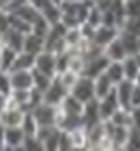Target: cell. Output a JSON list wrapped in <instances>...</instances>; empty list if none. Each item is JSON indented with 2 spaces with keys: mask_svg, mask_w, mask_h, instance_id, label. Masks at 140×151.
Masks as SVG:
<instances>
[{
  "mask_svg": "<svg viewBox=\"0 0 140 151\" xmlns=\"http://www.w3.org/2000/svg\"><path fill=\"white\" fill-rule=\"evenodd\" d=\"M68 93H70L68 86H65L61 83V79L56 76V78L52 79V83H50V86L43 92V103H49L52 106H59L65 101V97L68 96Z\"/></svg>",
  "mask_w": 140,
  "mask_h": 151,
  "instance_id": "obj_3",
  "label": "cell"
},
{
  "mask_svg": "<svg viewBox=\"0 0 140 151\" xmlns=\"http://www.w3.org/2000/svg\"><path fill=\"white\" fill-rule=\"evenodd\" d=\"M0 67H2V47H0Z\"/></svg>",
  "mask_w": 140,
  "mask_h": 151,
  "instance_id": "obj_51",
  "label": "cell"
},
{
  "mask_svg": "<svg viewBox=\"0 0 140 151\" xmlns=\"http://www.w3.org/2000/svg\"><path fill=\"white\" fill-rule=\"evenodd\" d=\"M118 38H121V42L128 52V56H135L138 52V36L129 32V31H124L121 29V32H118Z\"/></svg>",
  "mask_w": 140,
  "mask_h": 151,
  "instance_id": "obj_20",
  "label": "cell"
},
{
  "mask_svg": "<svg viewBox=\"0 0 140 151\" xmlns=\"http://www.w3.org/2000/svg\"><path fill=\"white\" fill-rule=\"evenodd\" d=\"M133 106H140V83H135L133 86V93H131V108Z\"/></svg>",
  "mask_w": 140,
  "mask_h": 151,
  "instance_id": "obj_43",
  "label": "cell"
},
{
  "mask_svg": "<svg viewBox=\"0 0 140 151\" xmlns=\"http://www.w3.org/2000/svg\"><path fill=\"white\" fill-rule=\"evenodd\" d=\"M128 16H140V0H124Z\"/></svg>",
  "mask_w": 140,
  "mask_h": 151,
  "instance_id": "obj_40",
  "label": "cell"
},
{
  "mask_svg": "<svg viewBox=\"0 0 140 151\" xmlns=\"http://www.w3.org/2000/svg\"><path fill=\"white\" fill-rule=\"evenodd\" d=\"M34 68L43 72L50 78H56L57 76V54L52 52V50H47L43 49L42 52L36 54V63H34Z\"/></svg>",
  "mask_w": 140,
  "mask_h": 151,
  "instance_id": "obj_2",
  "label": "cell"
},
{
  "mask_svg": "<svg viewBox=\"0 0 140 151\" xmlns=\"http://www.w3.org/2000/svg\"><path fill=\"white\" fill-rule=\"evenodd\" d=\"M106 76L113 81V85H118L122 79H126L122 61H110V65H108V68H106Z\"/></svg>",
  "mask_w": 140,
  "mask_h": 151,
  "instance_id": "obj_25",
  "label": "cell"
},
{
  "mask_svg": "<svg viewBox=\"0 0 140 151\" xmlns=\"http://www.w3.org/2000/svg\"><path fill=\"white\" fill-rule=\"evenodd\" d=\"M11 27V13L0 7V32H6Z\"/></svg>",
  "mask_w": 140,
  "mask_h": 151,
  "instance_id": "obj_41",
  "label": "cell"
},
{
  "mask_svg": "<svg viewBox=\"0 0 140 151\" xmlns=\"http://www.w3.org/2000/svg\"><path fill=\"white\" fill-rule=\"evenodd\" d=\"M32 76H34V88L42 90V92H45V90L50 86L52 79H54V78H50V76L39 72V70H36V68H32Z\"/></svg>",
  "mask_w": 140,
  "mask_h": 151,
  "instance_id": "obj_29",
  "label": "cell"
},
{
  "mask_svg": "<svg viewBox=\"0 0 140 151\" xmlns=\"http://www.w3.org/2000/svg\"><path fill=\"white\" fill-rule=\"evenodd\" d=\"M79 76L81 74H77V72H74V70H65V72H61V74H57V78L61 79V83L65 85V86H68V90L75 85V81L79 79Z\"/></svg>",
  "mask_w": 140,
  "mask_h": 151,
  "instance_id": "obj_33",
  "label": "cell"
},
{
  "mask_svg": "<svg viewBox=\"0 0 140 151\" xmlns=\"http://www.w3.org/2000/svg\"><path fill=\"white\" fill-rule=\"evenodd\" d=\"M42 14L49 20V24L50 25H54V24H57V22H61V6H56V4H50V6H47L43 11H42Z\"/></svg>",
  "mask_w": 140,
  "mask_h": 151,
  "instance_id": "obj_28",
  "label": "cell"
},
{
  "mask_svg": "<svg viewBox=\"0 0 140 151\" xmlns=\"http://www.w3.org/2000/svg\"><path fill=\"white\" fill-rule=\"evenodd\" d=\"M13 0H0V7H6L7 4H11Z\"/></svg>",
  "mask_w": 140,
  "mask_h": 151,
  "instance_id": "obj_47",
  "label": "cell"
},
{
  "mask_svg": "<svg viewBox=\"0 0 140 151\" xmlns=\"http://www.w3.org/2000/svg\"><path fill=\"white\" fill-rule=\"evenodd\" d=\"M11 85L13 88H25L31 90L34 86V76L32 70H11Z\"/></svg>",
  "mask_w": 140,
  "mask_h": 151,
  "instance_id": "obj_11",
  "label": "cell"
},
{
  "mask_svg": "<svg viewBox=\"0 0 140 151\" xmlns=\"http://www.w3.org/2000/svg\"><path fill=\"white\" fill-rule=\"evenodd\" d=\"M70 93L81 103H88L92 99H97L95 97V83H93L92 78H88V76H79L75 85L70 88Z\"/></svg>",
  "mask_w": 140,
  "mask_h": 151,
  "instance_id": "obj_1",
  "label": "cell"
},
{
  "mask_svg": "<svg viewBox=\"0 0 140 151\" xmlns=\"http://www.w3.org/2000/svg\"><path fill=\"white\" fill-rule=\"evenodd\" d=\"M86 22H88L90 25H93V27L103 25V9L93 4L92 9H90V13H88V16H86Z\"/></svg>",
  "mask_w": 140,
  "mask_h": 151,
  "instance_id": "obj_32",
  "label": "cell"
},
{
  "mask_svg": "<svg viewBox=\"0 0 140 151\" xmlns=\"http://www.w3.org/2000/svg\"><path fill=\"white\" fill-rule=\"evenodd\" d=\"M104 54L108 56L110 61H122L128 56V52H126V49H124V45H122V42H121V38H118V36L115 38L110 45L104 47Z\"/></svg>",
  "mask_w": 140,
  "mask_h": 151,
  "instance_id": "obj_15",
  "label": "cell"
},
{
  "mask_svg": "<svg viewBox=\"0 0 140 151\" xmlns=\"http://www.w3.org/2000/svg\"><path fill=\"white\" fill-rule=\"evenodd\" d=\"M43 103V92L42 90H38V88H31V101H29V111L32 108H36L38 104H42Z\"/></svg>",
  "mask_w": 140,
  "mask_h": 151,
  "instance_id": "obj_39",
  "label": "cell"
},
{
  "mask_svg": "<svg viewBox=\"0 0 140 151\" xmlns=\"http://www.w3.org/2000/svg\"><path fill=\"white\" fill-rule=\"evenodd\" d=\"M118 32H121V29L118 27H111V25H99L97 29H95V34H93V40H92V43H95L97 47H101V49H104L106 45H110L115 38L118 36Z\"/></svg>",
  "mask_w": 140,
  "mask_h": 151,
  "instance_id": "obj_7",
  "label": "cell"
},
{
  "mask_svg": "<svg viewBox=\"0 0 140 151\" xmlns=\"http://www.w3.org/2000/svg\"><path fill=\"white\" fill-rule=\"evenodd\" d=\"M22 149H43V142L39 140L36 135H25V140H24V146Z\"/></svg>",
  "mask_w": 140,
  "mask_h": 151,
  "instance_id": "obj_37",
  "label": "cell"
},
{
  "mask_svg": "<svg viewBox=\"0 0 140 151\" xmlns=\"http://www.w3.org/2000/svg\"><path fill=\"white\" fill-rule=\"evenodd\" d=\"M131 128H138L140 129V106H133L131 108Z\"/></svg>",
  "mask_w": 140,
  "mask_h": 151,
  "instance_id": "obj_42",
  "label": "cell"
},
{
  "mask_svg": "<svg viewBox=\"0 0 140 151\" xmlns=\"http://www.w3.org/2000/svg\"><path fill=\"white\" fill-rule=\"evenodd\" d=\"M45 49V36L36 34V32H27L25 40H24V50L31 52V54H38Z\"/></svg>",
  "mask_w": 140,
  "mask_h": 151,
  "instance_id": "obj_14",
  "label": "cell"
},
{
  "mask_svg": "<svg viewBox=\"0 0 140 151\" xmlns=\"http://www.w3.org/2000/svg\"><path fill=\"white\" fill-rule=\"evenodd\" d=\"M25 110L20 106H6V110L0 113V122L4 128L9 126H22V121L25 117Z\"/></svg>",
  "mask_w": 140,
  "mask_h": 151,
  "instance_id": "obj_9",
  "label": "cell"
},
{
  "mask_svg": "<svg viewBox=\"0 0 140 151\" xmlns=\"http://www.w3.org/2000/svg\"><path fill=\"white\" fill-rule=\"evenodd\" d=\"M4 126H2V122H0V149H6V140H4Z\"/></svg>",
  "mask_w": 140,
  "mask_h": 151,
  "instance_id": "obj_46",
  "label": "cell"
},
{
  "mask_svg": "<svg viewBox=\"0 0 140 151\" xmlns=\"http://www.w3.org/2000/svg\"><path fill=\"white\" fill-rule=\"evenodd\" d=\"M70 137H72L74 149H86L88 147V129H86V126L72 129L70 131Z\"/></svg>",
  "mask_w": 140,
  "mask_h": 151,
  "instance_id": "obj_22",
  "label": "cell"
},
{
  "mask_svg": "<svg viewBox=\"0 0 140 151\" xmlns=\"http://www.w3.org/2000/svg\"><path fill=\"white\" fill-rule=\"evenodd\" d=\"M27 2H29V4H32L34 7H38L39 11H43L47 6H50V4H52L50 0H27Z\"/></svg>",
  "mask_w": 140,
  "mask_h": 151,
  "instance_id": "obj_44",
  "label": "cell"
},
{
  "mask_svg": "<svg viewBox=\"0 0 140 151\" xmlns=\"http://www.w3.org/2000/svg\"><path fill=\"white\" fill-rule=\"evenodd\" d=\"M13 14H16V16H20V18H24V20H27L31 25L39 18V14H42V11H39L38 7H34L32 4H29V2H25L24 6H20L16 11H13Z\"/></svg>",
  "mask_w": 140,
  "mask_h": 151,
  "instance_id": "obj_21",
  "label": "cell"
},
{
  "mask_svg": "<svg viewBox=\"0 0 140 151\" xmlns=\"http://www.w3.org/2000/svg\"><path fill=\"white\" fill-rule=\"evenodd\" d=\"M126 149H140V129L131 128L129 129V137L126 142Z\"/></svg>",
  "mask_w": 140,
  "mask_h": 151,
  "instance_id": "obj_36",
  "label": "cell"
},
{
  "mask_svg": "<svg viewBox=\"0 0 140 151\" xmlns=\"http://www.w3.org/2000/svg\"><path fill=\"white\" fill-rule=\"evenodd\" d=\"M59 110L67 115H83V110H85V103H81L79 99H75L72 93L65 97V101L59 104Z\"/></svg>",
  "mask_w": 140,
  "mask_h": 151,
  "instance_id": "obj_17",
  "label": "cell"
},
{
  "mask_svg": "<svg viewBox=\"0 0 140 151\" xmlns=\"http://www.w3.org/2000/svg\"><path fill=\"white\" fill-rule=\"evenodd\" d=\"M135 58H136V61H138V65H140V52H136V54H135Z\"/></svg>",
  "mask_w": 140,
  "mask_h": 151,
  "instance_id": "obj_49",
  "label": "cell"
},
{
  "mask_svg": "<svg viewBox=\"0 0 140 151\" xmlns=\"http://www.w3.org/2000/svg\"><path fill=\"white\" fill-rule=\"evenodd\" d=\"M7 97H9V96H6V93L0 92V113H2V111L6 110V106H7Z\"/></svg>",
  "mask_w": 140,
  "mask_h": 151,
  "instance_id": "obj_45",
  "label": "cell"
},
{
  "mask_svg": "<svg viewBox=\"0 0 140 151\" xmlns=\"http://www.w3.org/2000/svg\"><path fill=\"white\" fill-rule=\"evenodd\" d=\"M59 137H61V128L56 126L50 133L43 139V149H50V151L59 149Z\"/></svg>",
  "mask_w": 140,
  "mask_h": 151,
  "instance_id": "obj_27",
  "label": "cell"
},
{
  "mask_svg": "<svg viewBox=\"0 0 140 151\" xmlns=\"http://www.w3.org/2000/svg\"><path fill=\"white\" fill-rule=\"evenodd\" d=\"M38 128H39L38 121L34 119V115H32L31 111H27L25 117H24V121H22V129H24V133H25V135H36V133H38Z\"/></svg>",
  "mask_w": 140,
  "mask_h": 151,
  "instance_id": "obj_30",
  "label": "cell"
},
{
  "mask_svg": "<svg viewBox=\"0 0 140 151\" xmlns=\"http://www.w3.org/2000/svg\"><path fill=\"white\" fill-rule=\"evenodd\" d=\"M11 27L16 29V31H20V32H24V34H27V32L32 31V25L27 20H24V18H20V16H16L13 13H11Z\"/></svg>",
  "mask_w": 140,
  "mask_h": 151,
  "instance_id": "obj_31",
  "label": "cell"
},
{
  "mask_svg": "<svg viewBox=\"0 0 140 151\" xmlns=\"http://www.w3.org/2000/svg\"><path fill=\"white\" fill-rule=\"evenodd\" d=\"M110 122L115 126H129L131 128V108L121 106L113 115L110 117Z\"/></svg>",
  "mask_w": 140,
  "mask_h": 151,
  "instance_id": "obj_23",
  "label": "cell"
},
{
  "mask_svg": "<svg viewBox=\"0 0 140 151\" xmlns=\"http://www.w3.org/2000/svg\"><path fill=\"white\" fill-rule=\"evenodd\" d=\"M24 40H25V34L20 32L13 27H9L6 32H4V45L14 49V50H24Z\"/></svg>",
  "mask_w": 140,
  "mask_h": 151,
  "instance_id": "obj_16",
  "label": "cell"
},
{
  "mask_svg": "<svg viewBox=\"0 0 140 151\" xmlns=\"http://www.w3.org/2000/svg\"><path fill=\"white\" fill-rule=\"evenodd\" d=\"M16 56H18V50L11 49L7 45H2V67H0V70L11 72V68L16 61Z\"/></svg>",
  "mask_w": 140,
  "mask_h": 151,
  "instance_id": "obj_26",
  "label": "cell"
},
{
  "mask_svg": "<svg viewBox=\"0 0 140 151\" xmlns=\"http://www.w3.org/2000/svg\"><path fill=\"white\" fill-rule=\"evenodd\" d=\"M4 140H6V149H22L25 133L22 126H9L4 129Z\"/></svg>",
  "mask_w": 140,
  "mask_h": 151,
  "instance_id": "obj_10",
  "label": "cell"
},
{
  "mask_svg": "<svg viewBox=\"0 0 140 151\" xmlns=\"http://www.w3.org/2000/svg\"><path fill=\"white\" fill-rule=\"evenodd\" d=\"M57 106H52L49 103H42L36 108L31 110V113L34 115V119L38 121L39 126H57Z\"/></svg>",
  "mask_w": 140,
  "mask_h": 151,
  "instance_id": "obj_4",
  "label": "cell"
},
{
  "mask_svg": "<svg viewBox=\"0 0 140 151\" xmlns=\"http://www.w3.org/2000/svg\"><path fill=\"white\" fill-rule=\"evenodd\" d=\"M122 67H124V76H126V79L135 81L136 76H138V72H140V65H138V61H136L135 56H126V58L122 60Z\"/></svg>",
  "mask_w": 140,
  "mask_h": 151,
  "instance_id": "obj_24",
  "label": "cell"
},
{
  "mask_svg": "<svg viewBox=\"0 0 140 151\" xmlns=\"http://www.w3.org/2000/svg\"><path fill=\"white\" fill-rule=\"evenodd\" d=\"M83 121H85V126L90 128L97 122H101L103 117H101V110H99V99H92L88 103H85V110H83Z\"/></svg>",
  "mask_w": 140,
  "mask_h": 151,
  "instance_id": "obj_12",
  "label": "cell"
},
{
  "mask_svg": "<svg viewBox=\"0 0 140 151\" xmlns=\"http://www.w3.org/2000/svg\"><path fill=\"white\" fill-rule=\"evenodd\" d=\"M133 86H135V81H131V79H122L118 85H115V92H117L118 101H121V106L131 108V93H133Z\"/></svg>",
  "mask_w": 140,
  "mask_h": 151,
  "instance_id": "obj_13",
  "label": "cell"
},
{
  "mask_svg": "<svg viewBox=\"0 0 140 151\" xmlns=\"http://www.w3.org/2000/svg\"><path fill=\"white\" fill-rule=\"evenodd\" d=\"M103 2H106V0H93V4H103Z\"/></svg>",
  "mask_w": 140,
  "mask_h": 151,
  "instance_id": "obj_50",
  "label": "cell"
},
{
  "mask_svg": "<svg viewBox=\"0 0 140 151\" xmlns=\"http://www.w3.org/2000/svg\"><path fill=\"white\" fill-rule=\"evenodd\" d=\"M50 2H52V4H56V6H61L65 0H50Z\"/></svg>",
  "mask_w": 140,
  "mask_h": 151,
  "instance_id": "obj_48",
  "label": "cell"
},
{
  "mask_svg": "<svg viewBox=\"0 0 140 151\" xmlns=\"http://www.w3.org/2000/svg\"><path fill=\"white\" fill-rule=\"evenodd\" d=\"M118 108H121V101H118V97H117L115 88L108 93V96H104V97L99 99V110H101L103 121H110V117L113 115Z\"/></svg>",
  "mask_w": 140,
  "mask_h": 151,
  "instance_id": "obj_8",
  "label": "cell"
},
{
  "mask_svg": "<svg viewBox=\"0 0 140 151\" xmlns=\"http://www.w3.org/2000/svg\"><path fill=\"white\" fill-rule=\"evenodd\" d=\"M138 52H140V36H138Z\"/></svg>",
  "mask_w": 140,
  "mask_h": 151,
  "instance_id": "obj_52",
  "label": "cell"
},
{
  "mask_svg": "<svg viewBox=\"0 0 140 151\" xmlns=\"http://www.w3.org/2000/svg\"><path fill=\"white\" fill-rule=\"evenodd\" d=\"M108 65H110V60H108V56H106L104 52L95 54V56H92V58L86 60V65H85L83 76H88V78L95 79L97 76H101V74L106 72Z\"/></svg>",
  "mask_w": 140,
  "mask_h": 151,
  "instance_id": "obj_5",
  "label": "cell"
},
{
  "mask_svg": "<svg viewBox=\"0 0 140 151\" xmlns=\"http://www.w3.org/2000/svg\"><path fill=\"white\" fill-rule=\"evenodd\" d=\"M0 92L9 96L13 92V85H11V74L6 70H0Z\"/></svg>",
  "mask_w": 140,
  "mask_h": 151,
  "instance_id": "obj_35",
  "label": "cell"
},
{
  "mask_svg": "<svg viewBox=\"0 0 140 151\" xmlns=\"http://www.w3.org/2000/svg\"><path fill=\"white\" fill-rule=\"evenodd\" d=\"M93 83H95V97H97V99H101V97L108 96V93L115 88L113 81L106 76V72L101 74V76H97V78L93 79Z\"/></svg>",
  "mask_w": 140,
  "mask_h": 151,
  "instance_id": "obj_19",
  "label": "cell"
},
{
  "mask_svg": "<svg viewBox=\"0 0 140 151\" xmlns=\"http://www.w3.org/2000/svg\"><path fill=\"white\" fill-rule=\"evenodd\" d=\"M108 137L111 140V149H126V142L129 137V126H115L110 121H106Z\"/></svg>",
  "mask_w": 140,
  "mask_h": 151,
  "instance_id": "obj_6",
  "label": "cell"
},
{
  "mask_svg": "<svg viewBox=\"0 0 140 151\" xmlns=\"http://www.w3.org/2000/svg\"><path fill=\"white\" fill-rule=\"evenodd\" d=\"M124 31H129L136 36H140V16H128L126 18V22L122 25Z\"/></svg>",
  "mask_w": 140,
  "mask_h": 151,
  "instance_id": "obj_34",
  "label": "cell"
},
{
  "mask_svg": "<svg viewBox=\"0 0 140 151\" xmlns=\"http://www.w3.org/2000/svg\"><path fill=\"white\" fill-rule=\"evenodd\" d=\"M59 149H63V151H70V149H74L70 131H67V129H61V137H59Z\"/></svg>",
  "mask_w": 140,
  "mask_h": 151,
  "instance_id": "obj_38",
  "label": "cell"
},
{
  "mask_svg": "<svg viewBox=\"0 0 140 151\" xmlns=\"http://www.w3.org/2000/svg\"><path fill=\"white\" fill-rule=\"evenodd\" d=\"M34 63H36V54H31L27 50H20L11 70H32Z\"/></svg>",
  "mask_w": 140,
  "mask_h": 151,
  "instance_id": "obj_18",
  "label": "cell"
}]
</instances>
